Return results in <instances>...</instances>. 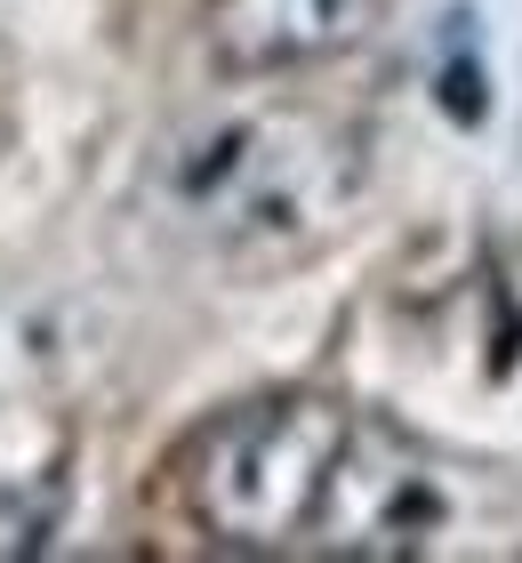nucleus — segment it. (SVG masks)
<instances>
[{"instance_id": "1", "label": "nucleus", "mask_w": 522, "mask_h": 563, "mask_svg": "<svg viewBox=\"0 0 522 563\" xmlns=\"http://www.w3.org/2000/svg\"><path fill=\"white\" fill-rule=\"evenodd\" d=\"M370 145L354 121L306 97H233L153 145L145 210L177 242L233 266H281L337 234L354 210Z\"/></svg>"}, {"instance_id": "2", "label": "nucleus", "mask_w": 522, "mask_h": 563, "mask_svg": "<svg viewBox=\"0 0 522 563\" xmlns=\"http://www.w3.org/2000/svg\"><path fill=\"white\" fill-rule=\"evenodd\" d=\"M346 434H354V411L330 395L233 402L186 443L177 499H186L193 531H209L233 555H306Z\"/></svg>"}, {"instance_id": "3", "label": "nucleus", "mask_w": 522, "mask_h": 563, "mask_svg": "<svg viewBox=\"0 0 522 563\" xmlns=\"http://www.w3.org/2000/svg\"><path fill=\"white\" fill-rule=\"evenodd\" d=\"M451 531V483L434 475V459L395 434L386 419L354 411V434L330 467L322 516H313L306 555L337 563H418L434 555V540Z\"/></svg>"}, {"instance_id": "4", "label": "nucleus", "mask_w": 522, "mask_h": 563, "mask_svg": "<svg viewBox=\"0 0 522 563\" xmlns=\"http://www.w3.org/2000/svg\"><path fill=\"white\" fill-rule=\"evenodd\" d=\"M386 0H201V57L225 81H281L378 33Z\"/></svg>"}, {"instance_id": "5", "label": "nucleus", "mask_w": 522, "mask_h": 563, "mask_svg": "<svg viewBox=\"0 0 522 563\" xmlns=\"http://www.w3.org/2000/svg\"><path fill=\"white\" fill-rule=\"evenodd\" d=\"M57 523V499H33V492H0V555H33Z\"/></svg>"}]
</instances>
